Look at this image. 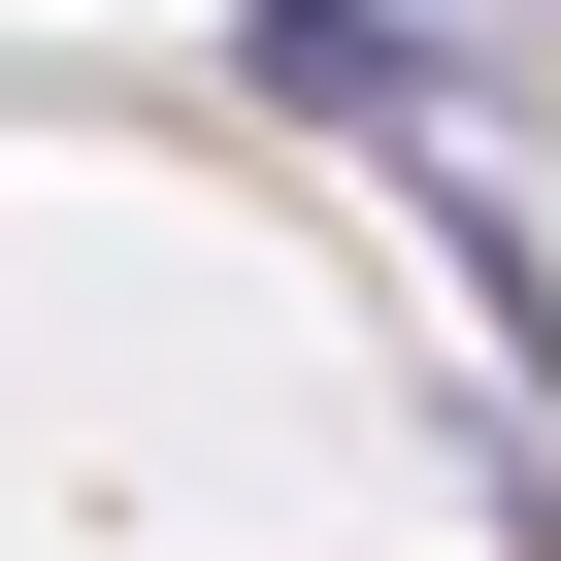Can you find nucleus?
Wrapping results in <instances>:
<instances>
[{"label": "nucleus", "instance_id": "f257e3e1", "mask_svg": "<svg viewBox=\"0 0 561 561\" xmlns=\"http://www.w3.org/2000/svg\"><path fill=\"white\" fill-rule=\"evenodd\" d=\"M231 67L298 100V133H364L430 231H462V298H495V364H561V133H528V67L462 34V0H231Z\"/></svg>", "mask_w": 561, "mask_h": 561}]
</instances>
